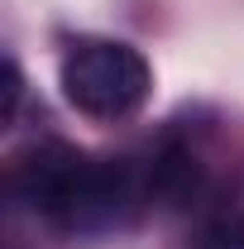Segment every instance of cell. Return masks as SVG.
<instances>
[{
	"label": "cell",
	"mask_w": 244,
	"mask_h": 249,
	"mask_svg": "<svg viewBox=\"0 0 244 249\" xmlns=\"http://www.w3.org/2000/svg\"><path fill=\"white\" fill-rule=\"evenodd\" d=\"M62 96L91 120L134 115L149 96V62L129 43L87 38L62 58Z\"/></svg>",
	"instance_id": "1"
},
{
	"label": "cell",
	"mask_w": 244,
	"mask_h": 249,
	"mask_svg": "<svg viewBox=\"0 0 244 249\" xmlns=\"http://www.w3.org/2000/svg\"><path fill=\"white\" fill-rule=\"evenodd\" d=\"M87 163L91 158L77 154V149H67V144H43V149H34L29 158H19L15 163V196L29 206V211H43V216H67V206H72V196H77V187H82V173H87Z\"/></svg>",
	"instance_id": "2"
},
{
	"label": "cell",
	"mask_w": 244,
	"mask_h": 249,
	"mask_svg": "<svg viewBox=\"0 0 244 249\" xmlns=\"http://www.w3.org/2000/svg\"><path fill=\"white\" fill-rule=\"evenodd\" d=\"M124 201H129V173H124V163L120 158H91L62 220H67L72 230L96 235V230H110V225L120 220Z\"/></svg>",
	"instance_id": "3"
},
{
	"label": "cell",
	"mask_w": 244,
	"mask_h": 249,
	"mask_svg": "<svg viewBox=\"0 0 244 249\" xmlns=\"http://www.w3.org/2000/svg\"><path fill=\"white\" fill-rule=\"evenodd\" d=\"M196 249H244V220L240 216H215L196 235Z\"/></svg>",
	"instance_id": "4"
},
{
	"label": "cell",
	"mask_w": 244,
	"mask_h": 249,
	"mask_svg": "<svg viewBox=\"0 0 244 249\" xmlns=\"http://www.w3.org/2000/svg\"><path fill=\"white\" fill-rule=\"evenodd\" d=\"M19 96H24V77H19V62L5 58L0 62V120L10 124L15 110H19Z\"/></svg>",
	"instance_id": "5"
}]
</instances>
